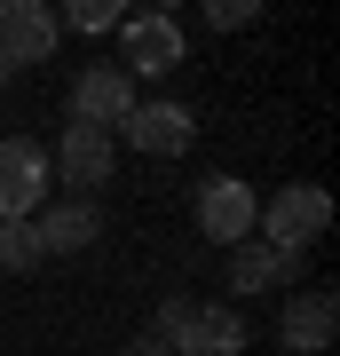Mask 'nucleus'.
Listing matches in <instances>:
<instances>
[{
    "mask_svg": "<svg viewBox=\"0 0 340 356\" xmlns=\"http://www.w3.org/2000/svg\"><path fill=\"white\" fill-rule=\"evenodd\" d=\"M111 143H135V151H151V159H175V151L198 143V119H190V103H135Z\"/></svg>",
    "mask_w": 340,
    "mask_h": 356,
    "instance_id": "nucleus-7",
    "label": "nucleus"
},
{
    "mask_svg": "<svg viewBox=\"0 0 340 356\" xmlns=\"http://www.w3.org/2000/svg\"><path fill=\"white\" fill-rule=\"evenodd\" d=\"M135 111V79H127L119 64H88L72 79V127H103L119 135V119Z\"/></svg>",
    "mask_w": 340,
    "mask_h": 356,
    "instance_id": "nucleus-4",
    "label": "nucleus"
},
{
    "mask_svg": "<svg viewBox=\"0 0 340 356\" xmlns=\"http://www.w3.org/2000/svg\"><path fill=\"white\" fill-rule=\"evenodd\" d=\"M325 229H332V198L316 191V182H285V191L261 198V214H253V238L277 245V254H293V261H301Z\"/></svg>",
    "mask_w": 340,
    "mask_h": 356,
    "instance_id": "nucleus-1",
    "label": "nucleus"
},
{
    "mask_svg": "<svg viewBox=\"0 0 340 356\" xmlns=\"http://www.w3.org/2000/svg\"><path fill=\"white\" fill-rule=\"evenodd\" d=\"M332 325H340V301H332L325 285H316V293H293V309L277 317V341L316 356V348H332Z\"/></svg>",
    "mask_w": 340,
    "mask_h": 356,
    "instance_id": "nucleus-12",
    "label": "nucleus"
},
{
    "mask_svg": "<svg viewBox=\"0 0 340 356\" xmlns=\"http://www.w3.org/2000/svg\"><path fill=\"white\" fill-rule=\"evenodd\" d=\"M56 24H72V32H103V24H119V8H111V0H72Z\"/></svg>",
    "mask_w": 340,
    "mask_h": 356,
    "instance_id": "nucleus-15",
    "label": "nucleus"
},
{
    "mask_svg": "<svg viewBox=\"0 0 340 356\" xmlns=\"http://www.w3.org/2000/svg\"><path fill=\"white\" fill-rule=\"evenodd\" d=\"M32 238H40V254H79V245L103 238V214H95V198H56L32 214Z\"/></svg>",
    "mask_w": 340,
    "mask_h": 356,
    "instance_id": "nucleus-9",
    "label": "nucleus"
},
{
    "mask_svg": "<svg viewBox=\"0 0 340 356\" xmlns=\"http://www.w3.org/2000/svg\"><path fill=\"white\" fill-rule=\"evenodd\" d=\"M48 166H56L63 182H72V198H88V191H103V182H111L119 143L103 135V127H63V143L48 151Z\"/></svg>",
    "mask_w": 340,
    "mask_h": 356,
    "instance_id": "nucleus-8",
    "label": "nucleus"
},
{
    "mask_svg": "<svg viewBox=\"0 0 340 356\" xmlns=\"http://www.w3.org/2000/svg\"><path fill=\"white\" fill-rule=\"evenodd\" d=\"M48 254H40L32 222H0V269H40Z\"/></svg>",
    "mask_w": 340,
    "mask_h": 356,
    "instance_id": "nucleus-13",
    "label": "nucleus"
},
{
    "mask_svg": "<svg viewBox=\"0 0 340 356\" xmlns=\"http://www.w3.org/2000/svg\"><path fill=\"white\" fill-rule=\"evenodd\" d=\"M293 254H277V245H261V238H245V245H229V293L238 301H253V293H277V285H293Z\"/></svg>",
    "mask_w": 340,
    "mask_h": 356,
    "instance_id": "nucleus-11",
    "label": "nucleus"
},
{
    "mask_svg": "<svg viewBox=\"0 0 340 356\" xmlns=\"http://www.w3.org/2000/svg\"><path fill=\"white\" fill-rule=\"evenodd\" d=\"M253 214H261V198H253L238 175H206L198 182V229L214 245H245L253 238Z\"/></svg>",
    "mask_w": 340,
    "mask_h": 356,
    "instance_id": "nucleus-5",
    "label": "nucleus"
},
{
    "mask_svg": "<svg viewBox=\"0 0 340 356\" xmlns=\"http://www.w3.org/2000/svg\"><path fill=\"white\" fill-rule=\"evenodd\" d=\"M119 356H175V348H166V341H151V332H143V341H127Z\"/></svg>",
    "mask_w": 340,
    "mask_h": 356,
    "instance_id": "nucleus-17",
    "label": "nucleus"
},
{
    "mask_svg": "<svg viewBox=\"0 0 340 356\" xmlns=\"http://www.w3.org/2000/svg\"><path fill=\"white\" fill-rule=\"evenodd\" d=\"M8 79H16V72H8V64H0V88H8Z\"/></svg>",
    "mask_w": 340,
    "mask_h": 356,
    "instance_id": "nucleus-18",
    "label": "nucleus"
},
{
    "mask_svg": "<svg viewBox=\"0 0 340 356\" xmlns=\"http://www.w3.org/2000/svg\"><path fill=\"white\" fill-rule=\"evenodd\" d=\"M175 356H245V317H229V301H198V317L175 332Z\"/></svg>",
    "mask_w": 340,
    "mask_h": 356,
    "instance_id": "nucleus-10",
    "label": "nucleus"
},
{
    "mask_svg": "<svg viewBox=\"0 0 340 356\" xmlns=\"http://www.w3.org/2000/svg\"><path fill=\"white\" fill-rule=\"evenodd\" d=\"M56 8H40V0H0V64L24 72V64H48L56 56Z\"/></svg>",
    "mask_w": 340,
    "mask_h": 356,
    "instance_id": "nucleus-6",
    "label": "nucleus"
},
{
    "mask_svg": "<svg viewBox=\"0 0 340 356\" xmlns=\"http://www.w3.org/2000/svg\"><path fill=\"white\" fill-rule=\"evenodd\" d=\"M48 151L32 135H0V222H32L40 214V191H48Z\"/></svg>",
    "mask_w": 340,
    "mask_h": 356,
    "instance_id": "nucleus-3",
    "label": "nucleus"
},
{
    "mask_svg": "<svg viewBox=\"0 0 340 356\" xmlns=\"http://www.w3.org/2000/svg\"><path fill=\"white\" fill-rule=\"evenodd\" d=\"M182 64V24L166 8H143V16H119V72L127 79H166Z\"/></svg>",
    "mask_w": 340,
    "mask_h": 356,
    "instance_id": "nucleus-2",
    "label": "nucleus"
},
{
    "mask_svg": "<svg viewBox=\"0 0 340 356\" xmlns=\"http://www.w3.org/2000/svg\"><path fill=\"white\" fill-rule=\"evenodd\" d=\"M253 0H206V24H222V32H238V24H253Z\"/></svg>",
    "mask_w": 340,
    "mask_h": 356,
    "instance_id": "nucleus-16",
    "label": "nucleus"
},
{
    "mask_svg": "<svg viewBox=\"0 0 340 356\" xmlns=\"http://www.w3.org/2000/svg\"><path fill=\"white\" fill-rule=\"evenodd\" d=\"M190 317H198V301H190V293H166V301H159V317H151V341L175 348V332H182Z\"/></svg>",
    "mask_w": 340,
    "mask_h": 356,
    "instance_id": "nucleus-14",
    "label": "nucleus"
}]
</instances>
